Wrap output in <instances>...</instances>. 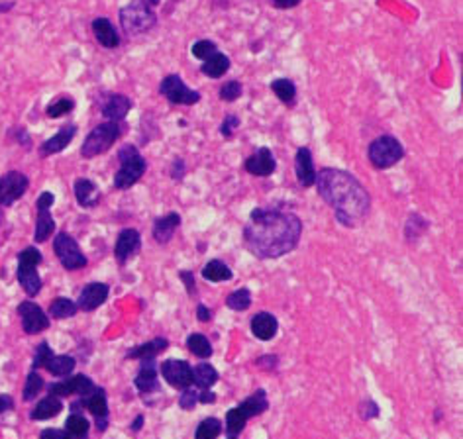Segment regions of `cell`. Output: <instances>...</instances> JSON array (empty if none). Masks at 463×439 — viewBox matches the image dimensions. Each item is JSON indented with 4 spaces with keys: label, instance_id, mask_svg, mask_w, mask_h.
Here are the masks:
<instances>
[{
    "label": "cell",
    "instance_id": "1",
    "mask_svg": "<svg viewBox=\"0 0 463 439\" xmlns=\"http://www.w3.org/2000/svg\"><path fill=\"white\" fill-rule=\"evenodd\" d=\"M302 235L297 214L277 208H255L243 227V245L258 259H279L295 249Z\"/></svg>",
    "mask_w": 463,
    "mask_h": 439
},
{
    "label": "cell",
    "instance_id": "2",
    "mask_svg": "<svg viewBox=\"0 0 463 439\" xmlns=\"http://www.w3.org/2000/svg\"><path fill=\"white\" fill-rule=\"evenodd\" d=\"M314 185L318 188L322 200L334 210V216L342 226H360L361 220L369 214L371 198L367 188L352 172L326 167L316 172Z\"/></svg>",
    "mask_w": 463,
    "mask_h": 439
},
{
    "label": "cell",
    "instance_id": "3",
    "mask_svg": "<svg viewBox=\"0 0 463 439\" xmlns=\"http://www.w3.org/2000/svg\"><path fill=\"white\" fill-rule=\"evenodd\" d=\"M269 408V400H267V392L263 388H259L253 394H250L248 398L243 400L242 404L230 408L226 414V423H224V430L230 438L240 435L245 428V423L255 415H261L263 412H267Z\"/></svg>",
    "mask_w": 463,
    "mask_h": 439
},
{
    "label": "cell",
    "instance_id": "4",
    "mask_svg": "<svg viewBox=\"0 0 463 439\" xmlns=\"http://www.w3.org/2000/svg\"><path fill=\"white\" fill-rule=\"evenodd\" d=\"M157 24L156 12L141 0H132L120 8V26L128 38H138L153 30Z\"/></svg>",
    "mask_w": 463,
    "mask_h": 439
},
{
    "label": "cell",
    "instance_id": "5",
    "mask_svg": "<svg viewBox=\"0 0 463 439\" xmlns=\"http://www.w3.org/2000/svg\"><path fill=\"white\" fill-rule=\"evenodd\" d=\"M118 159H120V169L114 175V187L118 190H126V188L133 187L138 180L143 177V172L148 169L146 159L140 155V151L136 145H122L118 151Z\"/></svg>",
    "mask_w": 463,
    "mask_h": 439
},
{
    "label": "cell",
    "instance_id": "6",
    "mask_svg": "<svg viewBox=\"0 0 463 439\" xmlns=\"http://www.w3.org/2000/svg\"><path fill=\"white\" fill-rule=\"evenodd\" d=\"M367 157L375 169H391L405 157V148L395 135H379L369 143Z\"/></svg>",
    "mask_w": 463,
    "mask_h": 439
},
{
    "label": "cell",
    "instance_id": "7",
    "mask_svg": "<svg viewBox=\"0 0 463 439\" xmlns=\"http://www.w3.org/2000/svg\"><path fill=\"white\" fill-rule=\"evenodd\" d=\"M120 138V125L118 122H104L94 128L93 132L86 135V140L81 145V155L85 159H93L96 155L106 153L116 140Z\"/></svg>",
    "mask_w": 463,
    "mask_h": 439
},
{
    "label": "cell",
    "instance_id": "8",
    "mask_svg": "<svg viewBox=\"0 0 463 439\" xmlns=\"http://www.w3.org/2000/svg\"><path fill=\"white\" fill-rule=\"evenodd\" d=\"M159 94L175 106H195L200 102V93L195 88H188L179 75H167L159 83Z\"/></svg>",
    "mask_w": 463,
    "mask_h": 439
},
{
    "label": "cell",
    "instance_id": "9",
    "mask_svg": "<svg viewBox=\"0 0 463 439\" xmlns=\"http://www.w3.org/2000/svg\"><path fill=\"white\" fill-rule=\"evenodd\" d=\"M54 251L63 269H67V271H77V269H83L86 265L85 253L81 251L78 243L67 232H59L55 235Z\"/></svg>",
    "mask_w": 463,
    "mask_h": 439
},
{
    "label": "cell",
    "instance_id": "10",
    "mask_svg": "<svg viewBox=\"0 0 463 439\" xmlns=\"http://www.w3.org/2000/svg\"><path fill=\"white\" fill-rule=\"evenodd\" d=\"M30 187L28 177L20 171H10L0 177V206H12Z\"/></svg>",
    "mask_w": 463,
    "mask_h": 439
},
{
    "label": "cell",
    "instance_id": "11",
    "mask_svg": "<svg viewBox=\"0 0 463 439\" xmlns=\"http://www.w3.org/2000/svg\"><path fill=\"white\" fill-rule=\"evenodd\" d=\"M159 373L173 388H188L193 384V367L183 359H167L159 365Z\"/></svg>",
    "mask_w": 463,
    "mask_h": 439
},
{
    "label": "cell",
    "instance_id": "12",
    "mask_svg": "<svg viewBox=\"0 0 463 439\" xmlns=\"http://www.w3.org/2000/svg\"><path fill=\"white\" fill-rule=\"evenodd\" d=\"M18 316H20V320H22V329L28 336H34V334H39V331L49 328V318H47V314L44 312L36 302H31V300L20 302V306H18Z\"/></svg>",
    "mask_w": 463,
    "mask_h": 439
},
{
    "label": "cell",
    "instance_id": "13",
    "mask_svg": "<svg viewBox=\"0 0 463 439\" xmlns=\"http://www.w3.org/2000/svg\"><path fill=\"white\" fill-rule=\"evenodd\" d=\"M78 404L85 406L96 418V430L101 433L108 428V400H106V391L104 388L94 386V391L91 394L78 398Z\"/></svg>",
    "mask_w": 463,
    "mask_h": 439
},
{
    "label": "cell",
    "instance_id": "14",
    "mask_svg": "<svg viewBox=\"0 0 463 439\" xmlns=\"http://www.w3.org/2000/svg\"><path fill=\"white\" fill-rule=\"evenodd\" d=\"M94 391V383L86 375H75L61 381V383H54L47 386L49 396H57V398H67V396H86Z\"/></svg>",
    "mask_w": 463,
    "mask_h": 439
},
{
    "label": "cell",
    "instance_id": "15",
    "mask_svg": "<svg viewBox=\"0 0 463 439\" xmlns=\"http://www.w3.org/2000/svg\"><path fill=\"white\" fill-rule=\"evenodd\" d=\"M141 247V237L138 229L133 227H124L120 234H118L116 245H114V255L120 265H126L130 259L140 251Z\"/></svg>",
    "mask_w": 463,
    "mask_h": 439
},
{
    "label": "cell",
    "instance_id": "16",
    "mask_svg": "<svg viewBox=\"0 0 463 439\" xmlns=\"http://www.w3.org/2000/svg\"><path fill=\"white\" fill-rule=\"evenodd\" d=\"M133 102L124 96V94H104V98L101 100V112L102 116L108 118V122H120L128 116V112L132 110Z\"/></svg>",
    "mask_w": 463,
    "mask_h": 439
},
{
    "label": "cell",
    "instance_id": "17",
    "mask_svg": "<svg viewBox=\"0 0 463 439\" xmlns=\"http://www.w3.org/2000/svg\"><path fill=\"white\" fill-rule=\"evenodd\" d=\"M277 169L273 151L269 148L255 149V153L245 159V171L253 177H269Z\"/></svg>",
    "mask_w": 463,
    "mask_h": 439
},
{
    "label": "cell",
    "instance_id": "18",
    "mask_svg": "<svg viewBox=\"0 0 463 439\" xmlns=\"http://www.w3.org/2000/svg\"><path fill=\"white\" fill-rule=\"evenodd\" d=\"M108 292V284H104V282H91V284H86L85 289L81 290V294H78V310H83V312H93L98 306H102L106 302Z\"/></svg>",
    "mask_w": 463,
    "mask_h": 439
},
{
    "label": "cell",
    "instance_id": "19",
    "mask_svg": "<svg viewBox=\"0 0 463 439\" xmlns=\"http://www.w3.org/2000/svg\"><path fill=\"white\" fill-rule=\"evenodd\" d=\"M133 384L141 394H151V392L159 391V365L156 359H141V367Z\"/></svg>",
    "mask_w": 463,
    "mask_h": 439
},
{
    "label": "cell",
    "instance_id": "20",
    "mask_svg": "<svg viewBox=\"0 0 463 439\" xmlns=\"http://www.w3.org/2000/svg\"><path fill=\"white\" fill-rule=\"evenodd\" d=\"M295 172H297V180L300 187H312L316 180V169H314L312 153L308 148H298L297 155H295Z\"/></svg>",
    "mask_w": 463,
    "mask_h": 439
},
{
    "label": "cell",
    "instance_id": "21",
    "mask_svg": "<svg viewBox=\"0 0 463 439\" xmlns=\"http://www.w3.org/2000/svg\"><path fill=\"white\" fill-rule=\"evenodd\" d=\"M77 135V125L67 124L63 125L59 132L51 135L49 140H46L41 145H39V155L41 157H49L55 155V153H61L63 149L69 145L73 138Z\"/></svg>",
    "mask_w": 463,
    "mask_h": 439
},
{
    "label": "cell",
    "instance_id": "22",
    "mask_svg": "<svg viewBox=\"0 0 463 439\" xmlns=\"http://www.w3.org/2000/svg\"><path fill=\"white\" fill-rule=\"evenodd\" d=\"M251 334L258 337L259 341H271L277 331H279V321L273 314L258 312L250 321Z\"/></svg>",
    "mask_w": 463,
    "mask_h": 439
},
{
    "label": "cell",
    "instance_id": "23",
    "mask_svg": "<svg viewBox=\"0 0 463 439\" xmlns=\"http://www.w3.org/2000/svg\"><path fill=\"white\" fill-rule=\"evenodd\" d=\"M179 226H180L179 212H169V214H165V216H161V218H157L156 222H153V229H151L153 239H156L157 243H161V245L169 243Z\"/></svg>",
    "mask_w": 463,
    "mask_h": 439
},
{
    "label": "cell",
    "instance_id": "24",
    "mask_svg": "<svg viewBox=\"0 0 463 439\" xmlns=\"http://www.w3.org/2000/svg\"><path fill=\"white\" fill-rule=\"evenodd\" d=\"M93 33L96 41L106 49H114L120 46V38H118V31L114 28V24L110 22L108 18H94L93 20Z\"/></svg>",
    "mask_w": 463,
    "mask_h": 439
},
{
    "label": "cell",
    "instance_id": "25",
    "mask_svg": "<svg viewBox=\"0 0 463 439\" xmlns=\"http://www.w3.org/2000/svg\"><path fill=\"white\" fill-rule=\"evenodd\" d=\"M18 282L28 296H38L41 290V277L38 273V267L18 263Z\"/></svg>",
    "mask_w": 463,
    "mask_h": 439
},
{
    "label": "cell",
    "instance_id": "26",
    "mask_svg": "<svg viewBox=\"0 0 463 439\" xmlns=\"http://www.w3.org/2000/svg\"><path fill=\"white\" fill-rule=\"evenodd\" d=\"M75 198H77L78 206L94 208L101 200V190L91 179H77L75 180Z\"/></svg>",
    "mask_w": 463,
    "mask_h": 439
},
{
    "label": "cell",
    "instance_id": "27",
    "mask_svg": "<svg viewBox=\"0 0 463 439\" xmlns=\"http://www.w3.org/2000/svg\"><path fill=\"white\" fill-rule=\"evenodd\" d=\"M169 347V341L165 337H156L148 344H141L132 347L130 351L126 353V359H156L159 353H163Z\"/></svg>",
    "mask_w": 463,
    "mask_h": 439
},
{
    "label": "cell",
    "instance_id": "28",
    "mask_svg": "<svg viewBox=\"0 0 463 439\" xmlns=\"http://www.w3.org/2000/svg\"><path fill=\"white\" fill-rule=\"evenodd\" d=\"M230 67H232L230 57H228L226 53L216 51V53L212 55V57H208L206 61H203V65H200V73H203L204 77L208 78H220L226 75L228 71H230Z\"/></svg>",
    "mask_w": 463,
    "mask_h": 439
},
{
    "label": "cell",
    "instance_id": "29",
    "mask_svg": "<svg viewBox=\"0 0 463 439\" xmlns=\"http://www.w3.org/2000/svg\"><path fill=\"white\" fill-rule=\"evenodd\" d=\"M59 412H63L61 398H57V396H47V398L39 400L38 404L34 406V410L30 412V420L41 422V420L55 418Z\"/></svg>",
    "mask_w": 463,
    "mask_h": 439
},
{
    "label": "cell",
    "instance_id": "30",
    "mask_svg": "<svg viewBox=\"0 0 463 439\" xmlns=\"http://www.w3.org/2000/svg\"><path fill=\"white\" fill-rule=\"evenodd\" d=\"M203 279L210 282H224L232 281V279H234V273H232V269H230L224 261L212 259V261H208V263L203 267Z\"/></svg>",
    "mask_w": 463,
    "mask_h": 439
},
{
    "label": "cell",
    "instance_id": "31",
    "mask_svg": "<svg viewBox=\"0 0 463 439\" xmlns=\"http://www.w3.org/2000/svg\"><path fill=\"white\" fill-rule=\"evenodd\" d=\"M216 383H218V371L210 363H200L193 368V384H196L200 391H208Z\"/></svg>",
    "mask_w": 463,
    "mask_h": 439
},
{
    "label": "cell",
    "instance_id": "32",
    "mask_svg": "<svg viewBox=\"0 0 463 439\" xmlns=\"http://www.w3.org/2000/svg\"><path fill=\"white\" fill-rule=\"evenodd\" d=\"M269 88L285 106H292L297 102V85L290 78H275V81H271Z\"/></svg>",
    "mask_w": 463,
    "mask_h": 439
},
{
    "label": "cell",
    "instance_id": "33",
    "mask_svg": "<svg viewBox=\"0 0 463 439\" xmlns=\"http://www.w3.org/2000/svg\"><path fill=\"white\" fill-rule=\"evenodd\" d=\"M88 428H91L88 420L78 412H73L65 420V433L69 439H88Z\"/></svg>",
    "mask_w": 463,
    "mask_h": 439
},
{
    "label": "cell",
    "instance_id": "34",
    "mask_svg": "<svg viewBox=\"0 0 463 439\" xmlns=\"http://www.w3.org/2000/svg\"><path fill=\"white\" fill-rule=\"evenodd\" d=\"M55 232V220L49 210H38L36 218V229H34V239L36 243H44L49 239V235Z\"/></svg>",
    "mask_w": 463,
    "mask_h": 439
},
{
    "label": "cell",
    "instance_id": "35",
    "mask_svg": "<svg viewBox=\"0 0 463 439\" xmlns=\"http://www.w3.org/2000/svg\"><path fill=\"white\" fill-rule=\"evenodd\" d=\"M78 312L77 302H73L71 298H55L49 304V316L55 320H65V318H73Z\"/></svg>",
    "mask_w": 463,
    "mask_h": 439
},
{
    "label": "cell",
    "instance_id": "36",
    "mask_svg": "<svg viewBox=\"0 0 463 439\" xmlns=\"http://www.w3.org/2000/svg\"><path fill=\"white\" fill-rule=\"evenodd\" d=\"M75 365H77V361L73 359L71 355H54L46 363V368L54 376H67L73 373Z\"/></svg>",
    "mask_w": 463,
    "mask_h": 439
},
{
    "label": "cell",
    "instance_id": "37",
    "mask_svg": "<svg viewBox=\"0 0 463 439\" xmlns=\"http://www.w3.org/2000/svg\"><path fill=\"white\" fill-rule=\"evenodd\" d=\"M187 349L198 359H208L212 355V344L204 334H190L187 337Z\"/></svg>",
    "mask_w": 463,
    "mask_h": 439
},
{
    "label": "cell",
    "instance_id": "38",
    "mask_svg": "<svg viewBox=\"0 0 463 439\" xmlns=\"http://www.w3.org/2000/svg\"><path fill=\"white\" fill-rule=\"evenodd\" d=\"M226 306L234 312H245L251 306V292L250 289H238L234 292H230L226 298Z\"/></svg>",
    "mask_w": 463,
    "mask_h": 439
},
{
    "label": "cell",
    "instance_id": "39",
    "mask_svg": "<svg viewBox=\"0 0 463 439\" xmlns=\"http://www.w3.org/2000/svg\"><path fill=\"white\" fill-rule=\"evenodd\" d=\"M428 227H430L428 220H424L420 214H410L407 220V226H405V235H407L408 242H416Z\"/></svg>",
    "mask_w": 463,
    "mask_h": 439
},
{
    "label": "cell",
    "instance_id": "40",
    "mask_svg": "<svg viewBox=\"0 0 463 439\" xmlns=\"http://www.w3.org/2000/svg\"><path fill=\"white\" fill-rule=\"evenodd\" d=\"M222 433V422L218 418H206L198 423L195 431V439H218Z\"/></svg>",
    "mask_w": 463,
    "mask_h": 439
},
{
    "label": "cell",
    "instance_id": "41",
    "mask_svg": "<svg viewBox=\"0 0 463 439\" xmlns=\"http://www.w3.org/2000/svg\"><path fill=\"white\" fill-rule=\"evenodd\" d=\"M44 386H46V383H44L41 375H39L38 371H31L30 375H28V378H26V384H24L22 398L26 400V402H31V400L38 396L39 392L44 391Z\"/></svg>",
    "mask_w": 463,
    "mask_h": 439
},
{
    "label": "cell",
    "instance_id": "42",
    "mask_svg": "<svg viewBox=\"0 0 463 439\" xmlns=\"http://www.w3.org/2000/svg\"><path fill=\"white\" fill-rule=\"evenodd\" d=\"M216 51H218V47H216V43H214L212 39H198V41H195L193 47H190V53L195 55L196 59H200V61H206V59L212 57Z\"/></svg>",
    "mask_w": 463,
    "mask_h": 439
},
{
    "label": "cell",
    "instance_id": "43",
    "mask_svg": "<svg viewBox=\"0 0 463 439\" xmlns=\"http://www.w3.org/2000/svg\"><path fill=\"white\" fill-rule=\"evenodd\" d=\"M73 108H75V100L69 98V96H63V98L51 102V104L47 106L46 114L49 118H61L65 116V114H69Z\"/></svg>",
    "mask_w": 463,
    "mask_h": 439
},
{
    "label": "cell",
    "instance_id": "44",
    "mask_svg": "<svg viewBox=\"0 0 463 439\" xmlns=\"http://www.w3.org/2000/svg\"><path fill=\"white\" fill-rule=\"evenodd\" d=\"M242 85H240L238 81H228V83H224V85L220 86L218 96L224 102H234L242 96Z\"/></svg>",
    "mask_w": 463,
    "mask_h": 439
},
{
    "label": "cell",
    "instance_id": "45",
    "mask_svg": "<svg viewBox=\"0 0 463 439\" xmlns=\"http://www.w3.org/2000/svg\"><path fill=\"white\" fill-rule=\"evenodd\" d=\"M54 357V351H51V347L47 341H41V344L36 347V353H34V361H31V367L34 371H38V368L46 367V363Z\"/></svg>",
    "mask_w": 463,
    "mask_h": 439
},
{
    "label": "cell",
    "instance_id": "46",
    "mask_svg": "<svg viewBox=\"0 0 463 439\" xmlns=\"http://www.w3.org/2000/svg\"><path fill=\"white\" fill-rule=\"evenodd\" d=\"M41 261H44V257H41V253H39V249H36V247H26V249L20 251V255H18V263H26V265L38 267Z\"/></svg>",
    "mask_w": 463,
    "mask_h": 439
},
{
    "label": "cell",
    "instance_id": "47",
    "mask_svg": "<svg viewBox=\"0 0 463 439\" xmlns=\"http://www.w3.org/2000/svg\"><path fill=\"white\" fill-rule=\"evenodd\" d=\"M198 404V392L193 391L190 386L188 388H183V394L179 396V406L183 410H193V408Z\"/></svg>",
    "mask_w": 463,
    "mask_h": 439
},
{
    "label": "cell",
    "instance_id": "48",
    "mask_svg": "<svg viewBox=\"0 0 463 439\" xmlns=\"http://www.w3.org/2000/svg\"><path fill=\"white\" fill-rule=\"evenodd\" d=\"M240 128V118L234 116V114H228L226 118H224V122H222V125H220V133L224 135V138H232L234 135V132Z\"/></svg>",
    "mask_w": 463,
    "mask_h": 439
},
{
    "label": "cell",
    "instance_id": "49",
    "mask_svg": "<svg viewBox=\"0 0 463 439\" xmlns=\"http://www.w3.org/2000/svg\"><path fill=\"white\" fill-rule=\"evenodd\" d=\"M379 412H381V410H379V406H377L375 400L365 398L360 404V415L363 418V420H373V418L379 415Z\"/></svg>",
    "mask_w": 463,
    "mask_h": 439
},
{
    "label": "cell",
    "instance_id": "50",
    "mask_svg": "<svg viewBox=\"0 0 463 439\" xmlns=\"http://www.w3.org/2000/svg\"><path fill=\"white\" fill-rule=\"evenodd\" d=\"M179 279L185 282V289H187L188 296H195L196 294V284H195V274L190 271H180Z\"/></svg>",
    "mask_w": 463,
    "mask_h": 439
},
{
    "label": "cell",
    "instance_id": "51",
    "mask_svg": "<svg viewBox=\"0 0 463 439\" xmlns=\"http://www.w3.org/2000/svg\"><path fill=\"white\" fill-rule=\"evenodd\" d=\"M54 202H55L54 192H47L46 190V192H41L38 200H36V208H38V210H49V208L54 206Z\"/></svg>",
    "mask_w": 463,
    "mask_h": 439
},
{
    "label": "cell",
    "instance_id": "52",
    "mask_svg": "<svg viewBox=\"0 0 463 439\" xmlns=\"http://www.w3.org/2000/svg\"><path fill=\"white\" fill-rule=\"evenodd\" d=\"M171 177L175 180H180L185 177V161H183V159H175V161H173Z\"/></svg>",
    "mask_w": 463,
    "mask_h": 439
},
{
    "label": "cell",
    "instance_id": "53",
    "mask_svg": "<svg viewBox=\"0 0 463 439\" xmlns=\"http://www.w3.org/2000/svg\"><path fill=\"white\" fill-rule=\"evenodd\" d=\"M277 363H279L277 355H265V357H259V359L255 361V365H261V367H265L267 371L277 367Z\"/></svg>",
    "mask_w": 463,
    "mask_h": 439
},
{
    "label": "cell",
    "instance_id": "54",
    "mask_svg": "<svg viewBox=\"0 0 463 439\" xmlns=\"http://www.w3.org/2000/svg\"><path fill=\"white\" fill-rule=\"evenodd\" d=\"M302 0H271L277 10H290V8H297Z\"/></svg>",
    "mask_w": 463,
    "mask_h": 439
},
{
    "label": "cell",
    "instance_id": "55",
    "mask_svg": "<svg viewBox=\"0 0 463 439\" xmlns=\"http://www.w3.org/2000/svg\"><path fill=\"white\" fill-rule=\"evenodd\" d=\"M39 439H69L65 430H44L39 433Z\"/></svg>",
    "mask_w": 463,
    "mask_h": 439
},
{
    "label": "cell",
    "instance_id": "56",
    "mask_svg": "<svg viewBox=\"0 0 463 439\" xmlns=\"http://www.w3.org/2000/svg\"><path fill=\"white\" fill-rule=\"evenodd\" d=\"M196 318L200 321H210L212 320V310L210 308H206L204 304L196 306Z\"/></svg>",
    "mask_w": 463,
    "mask_h": 439
},
{
    "label": "cell",
    "instance_id": "57",
    "mask_svg": "<svg viewBox=\"0 0 463 439\" xmlns=\"http://www.w3.org/2000/svg\"><path fill=\"white\" fill-rule=\"evenodd\" d=\"M14 408V400L12 396H8V394H0V414H4L8 410H12Z\"/></svg>",
    "mask_w": 463,
    "mask_h": 439
},
{
    "label": "cell",
    "instance_id": "58",
    "mask_svg": "<svg viewBox=\"0 0 463 439\" xmlns=\"http://www.w3.org/2000/svg\"><path fill=\"white\" fill-rule=\"evenodd\" d=\"M198 402L200 404H214L216 402V394L208 388V391H203L198 394Z\"/></svg>",
    "mask_w": 463,
    "mask_h": 439
},
{
    "label": "cell",
    "instance_id": "59",
    "mask_svg": "<svg viewBox=\"0 0 463 439\" xmlns=\"http://www.w3.org/2000/svg\"><path fill=\"white\" fill-rule=\"evenodd\" d=\"M143 420H146V418H143V415H138V418H136V420H133V423L132 425H130V428H132V431H140L141 430V425H143Z\"/></svg>",
    "mask_w": 463,
    "mask_h": 439
},
{
    "label": "cell",
    "instance_id": "60",
    "mask_svg": "<svg viewBox=\"0 0 463 439\" xmlns=\"http://www.w3.org/2000/svg\"><path fill=\"white\" fill-rule=\"evenodd\" d=\"M10 8H14V2L8 0V2H0V12H8Z\"/></svg>",
    "mask_w": 463,
    "mask_h": 439
},
{
    "label": "cell",
    "instance_id": "61",
    "mask_svg": "<svg viewBox=\"0 0 463 439\" xmlns=\"http://www.w3.org/2000/svg\"><path fill=\"white\" fill-rule=\"evenodd\" d=\"M143 4H148V6H157V4H161V0H141Z\"/></svg>",
    "mask_w": 463,
    "mask_h": 439
},
{
    "label": "cell",
    "instance_id": "62",
    "mask_svg": "<svg viewBox=\"0 0 463 439\" xmlns=\"http://www.w3.org/2000/svg\"><path fill=\"white\" fill-rule=\"evenodd\" d=\"M228 439H235V438H228Z\"/></svg>",
    "mask_w": 463,
    "mask_h": 439
}]
</instances>
